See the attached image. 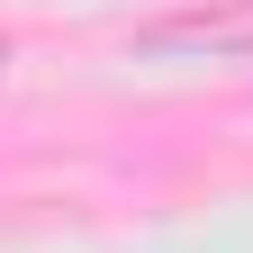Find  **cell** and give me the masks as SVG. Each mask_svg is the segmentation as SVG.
Wrapping results in <instances>:
<instances>
[{
	"label": "cell",
	"instance_id": "cell-1",
	"mask_svg": "<svg viewBox=\"0 0 253 253\" xmlns=\"http://www.w3.org/2000/svg\"><path fill=\"white\" fill-rule=\"evenodd\" d=\"M136 45L145 54H253V0H199V9L145 18Z\"/></svg>",
	"mask_w": 253,
	"mask_h": 253
},
{
	"label": "cell",
	"instance_id": "cell-2",
	"mask_svg": "<svg viewBox=\"0 0 253 253\" xmlns=\"http://www.w3.org/2000/svg\"><path fill=\"white\" fill-rule=\"evenodd\" d=\"M0 82H9V37H0Z\"/></svg>",
	"mask_w": 253,
	"mask_h": 253
}]
</instances>
